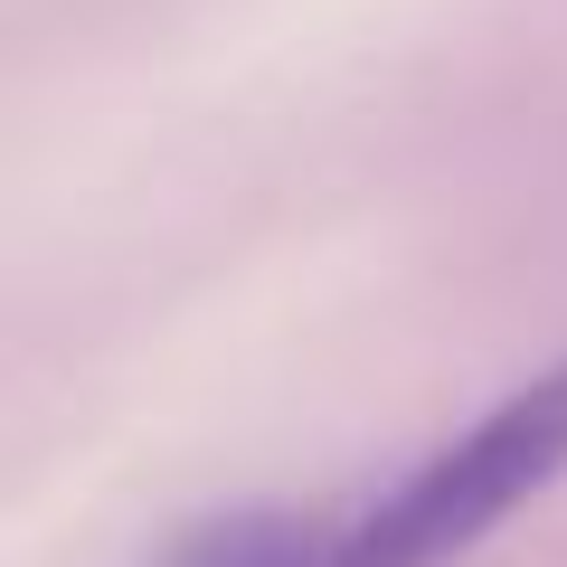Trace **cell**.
Returning a JSON list of instances; mask_svg holds the SVG:
<instances>
[{"label":"cell","mask_w":567,"mask_h":567,"mask_svg":"<svg viewBox=\"0 0 567 567\" xmlns=\"http://www.w3.org/2000/svg\"><path fill=\"white\" fill-rule=\"evenodd\" d=\"M548 483H567V350L502 388L445 445H425L406 473H388L369 502L331 511L322 567H454Z\"/></svg>","instance_id":"6da1fadb"},{"label":"cell","mask_w":567,"mask_h":567,"mask_svg":"<svg viewBox=\"0 0 567 567\" xmlns=\"http://www.w3.org/2000/svg\"><path fill=\"white\" fill-rule=\"evenodd\" d=\"M322 539H331V511L256 502V511L189 520L171 548H152V567H322Z\"/></svg>","instance_id":"7a4b0ae2"}]
</instances>
